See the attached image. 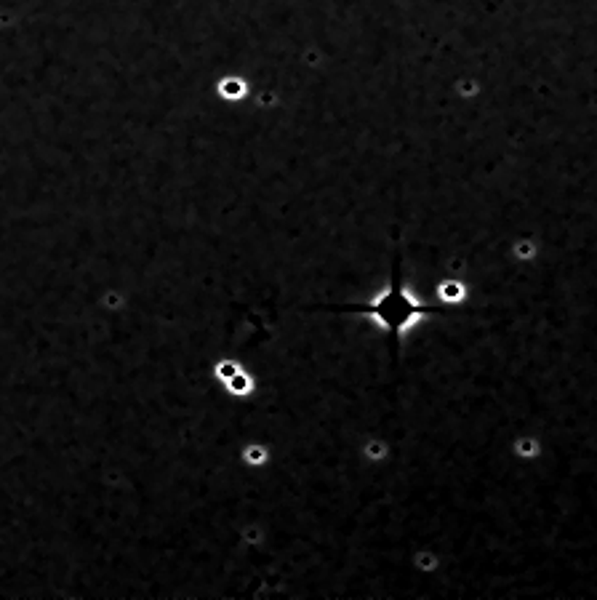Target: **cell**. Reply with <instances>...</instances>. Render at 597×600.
Instances as JSON below:
<instances>
[{
    "label": "cell",
    "instance_id": "obj_1",
    "mask_svg": "<svg viewBox=\"0 0 597 600\" xmlns=\"http://www.w3.org/2000/svg\"><path fill=\"white\" fill-rule=\"evenodd\" d=\"M336 312H349V315H360V318H371L382 331L392 333L395 339H403L411 331L416 323L424 318L445 312L443 307L427 305L419 296L408 291V286L403 283V272H400V262H395L392 275H389V286L384 291H379L371 302H355V305H339L333 307Z\"/></svg>",
    "mask_w": 597,
    "mask_h": 600
},
{
    "label": "cell",
    "instance_id": "obj_2",
    "mask_svg": "<svg viewBox=\"0 0 597 600\" xmlns=\"http://www.w3.org/2000/svg\"><path fill=\"white\" fill-rule=\"evenodd\" d=\"M224 385V389L229 392V395H235V398H248L253 389H256V382H253V376L243 366H240L238 371L232 373L229 379H224L222 382Z\"/></svg>",
    "mask_w": 597,
    "mask_h": 600
},
{
    "label": "cell",
    "instance_id": "obj_3",
    "mask_svg": "<svg viewBox=\"0 0 597 600\" xmlns=\"http://www.w3.org/2000/svg\"><path fill=\"white\" fill-rule=\"evenodd\" d=\"M438 299L443 302L445 307H456L462 305L467 299V288L464 283H459V280H445V283H440L438 288Z\"/></svg>",
    "mask_w": 597,
    "mask_h": 600
},
{
    "label": "cell",
    "instance_id": "obj_4",
    "mask_svg": "<svg viewBox=\"0 0 597 600\" xmlns=\"http://www.w3.org/2000/svg\"><path fill=\"white\" fill-rule=\"evenodd\" d=\"M512 453H518L523 459H533V456H539V440L533 438V435H523V438L515 440Z\"/></svg>",
    "mask_w": 597,
    "mask_h": 600
},
{
    "label": "cell",
    "instance_id": "obj_5",
    "mask_svg": "<svg viewBox=\"0 0 597 600\" xmlns=\"http://www.w3.org/2000/svg\"><path fill=\"white\" fill-rule=\"evenodd\" d=\"M246 456H248V462H251V465H264V462H267V456H269V453H267L264 446H248V451H246Z\"/></svg>",
    "mask_w": 597,
    "mask_h": 600
}]
</instances>
